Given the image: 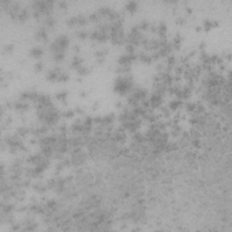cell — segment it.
Listing matches in <instances>:
<instances>
[{"label":"cell","mask_w":232,"mask_h":232,"mask_svg":"<svg viewBox=\"0 0 232 232\" xmlns=\"http://www.w3.org/2000/svg\"><path fill=\"white\" fill-rule=\"evenodd\" d=\"M43 69H44V64L42 62H37V63L35 64V71L37 72V73L42 72Z\"/></svg>","instance_id":"cell-43"},{"label":"cell","mask_w":232,"mask_h":232,"mask_svg":"<svg viewBox=\"0 0 232 232\" xmlns=\"http://www.w3.org/2000/svg\"><path fill=\"white\" fill-rule=\"evenodd\" d=\"M76 19H77V25H85L88 23V18L84 17V15H76Z\"/></svg>","instance_id":"cell-25"},{"label":"cell","mask_w":232,"mask_h":232,"mask_svg":"<svg viewBox=\"0 0 232 232\" xmlns=\"http://www.w3.org/2000/svg\"><path fill=\"white\" fill-rule=\"evenodd\" d=\"M212 25H213V28H216L219 25V23L217 20H212Z\"/></svg>","instance_id":"cell-52"},{"label":"cell","mask_w":232,"mask_h":232,"mask_svg":"<svg viewBox=\"0 0 232 232\" xmlns=\"http://www.w3.org/2000/svg\"><path fill=\"white\" fill-rule=\"evenodd\" d=\"M76 37H78L79 39L81 40H85L87 37H89V34L86 32V31H84V30H80L78 32L76 33Z\"/></svg>","instance_id":"cell-35"},{"label":"cell","mask_w":232,"mask_h":232,"mask_svg":"<svg viewBox=\"0 0 232 232\" xmlns=\"http://www.w3.org/2000/svg\"><path fill=\"white\" fill-rule=\"evenodd\" d=\"M62 69L60 67H55L53 70L49 71L47 74H46V79L49 82H57L58 76L60 75V74L62 73Z\"/></svg>","instance_id":"cell-9"},{"label":"cell","mask_w":232,"mask_h":232,"mask_svg":"<svg viewBox=\"0 0 232 232\" xmlns=\"http://www.w3.org/2000/svg\"><path fill=\"white\" fill-rule=\"evenodd\" d=\"M30 132V130L27 127H19L17 129V134L20 136V137H25L27 136L28 133Z\"/></svg>","instance_id":"cell-30"},{"label":"cell","mask_w":232,"mask_h":232,"mask_svg":"<svg viewBox=\"0 0 232 232\" xmlns=\"http://www.w3.org/2000/svg\"><path fill=\"white\" fill-rule=\"evenodd\" d=\"M108 49H102V50H98V51H96V52L94 53V55L96 56L97 58H104L105 56L108 55Z\"/></svg>","instance_id":"cell-32"},{"label":"cell","mask_w":232,"mask_h":232,"mask_svg":"<svg viewBox=\"0 0 232 232\" xmlns=\"http://www.w3.org/2000/svg\"><path fill=\"white\" fill-rule=\"evenodd\" d=\"M185 22H186V20H185V18L183 17H179L176 19V24L177 25H182L185 24Z\"/></svg>","instance_id":"cell-49"},{"label":"cell","mask_w":232,"mask_h":232,"mask_svg":"<svg viewBox=\"0 0 232 232\" xmlns=\"http://www.w3.org/2000/svg\"><path fill=\"white\" fill-rule=\"evenodd\" d=\"M29 17V11H28V9L27 8H22L21 10H20V12H19V15H18V20L20 22H25V21H27V20L28 19Z\"/></svg>","instance_id":"cell-19"},{"label":"cell","mask_w":232,"mask_h":232,"mask_svg":"<svg viewBox=\"0 0 232 232\" xmlns=\"http://www.w3.org/2000/svg\"><path fill=\"white\" fill-rule=\"evenodd\" d=\"M90 38L92 40H94V41H96V42L104 43V42H106V41L109 39V35L96 29V30L92 31V32L91 33Z\"/></svg>","instance_id":"cell-6"},{"label":"cell","mask_w":232,"mask_h":232,"mask_svg":"<svg viewBox=\"0 0 232 232\" xmlns=\"http://www.w3.org/2000/svg\"><path fill=\"white\" fill-rule=\"evenodd\" d=\"M70 79V76L67 73H65V72H62L60 74V75L58 76V79H57V82H65L69 81Z\"/></svg>","instance_id":"cell-31"},{"label":"cell","mask_w":232,"mask_h":232,"mask_svg":"<svg viewBox=\"0 0 232 232\" xmlns=\"http://www.w3.org/2000/svg\"><path fill=\"white\" fill-rule=\"evenodd\" d=\"M186 12H187L189 15H190V14L192 13V9L190 8V7H186Z\"/></svg>","instance_id":"cell-55"},{"label":"cell","mask_w":232,"mask_h":232,"mask_svg":"<svg viewBox=\"0 0 232 232\" xmlns=\"http://www.w3.org/2000/svg\"><path fill=\"white\" fill-rule=\"evenodd\" d=\"M91 72L90 68L86 67V66H81L79 69H77V73H78L79 75H85V74H88Z\"/></svg>","instance_id":"cell-34"},{"label":"cell","mask_w":232,"mask_h":232,"mask_svg":"<svg viewBox=\"0 0 232 232\" xmlns=\"http://www.w3.org/2000/svg\"><path fill=\"white\" fill-rule=\"evenodd\" d=\"M181 43H182V37H181V35H180L179 34H177V35L174 37L173 42L172 43V46H173V49L179 51L180 48H181Z\"/></svg>","instance_id":"cell-16"},{"label":"cell","mask_w":232,"mask_h":232,"mask_svg":"<svg viewBox=\"0 0 232 232\" xmlns=\"http://www.w3.org/2000/svg\"><path fill=\"white\" fill-rule=\"evenodd\" d=\"M125 51H126V54H135V46L132 44L126 43Z\"/></svg>","instance_id":"cell-39"},{"label":"cell","mask_w":232,"mask_h":232,"mask_svg":"<svg viewBox=\"0 0 232 232\" xmlns=\"http://www.w3.org/2000/svg\"><path fill=\"white\" fill-rule=\"evenodd\" d=\"M34 189L37 190V192L39 193H43L46 190V187L45 186H43V185H40V184H37L34 186Z\"/></svg>","instance_id":"cell-42"},{"label":"cell","mask_w":232,"mask_h":232,"mask_svg":"<svg viewBox=\"0 0 232 232\" xmlns=\"http://www.w3.org/2000/svg\"><path fill=\"white\" fill-rule=\"evenodd\" d=\"M67 96H68V92L67 91H63V92H58V94H56L55 97H56V99H57L58 101L62 102L64 104H67V101H66V99H67Z\"/></svg>","instance_id":"cell-20"},{"label":"cell","mask_w":232,"mask_h":232,"mask_svg":"<svg viewBox=\"0 0 232 232\" xmlns=\"http://www.w3.org/2000/svg\"><path fill=\"white\" fill-rule=\"evenodd\" d=\"M104 61H105L104 58H97V62H98L99 64H104Z\"/></svg>","instance_id":"cell-54"},{"label":"cell","mask_w":232,"mask_h":232,"mask_svg":"<svg viewBox=\"0 0 232 232\" xmlns=\"http://www.w3.org/2000/svg\"><path fill=\"white\" fill-rule=\"evenodd\" d=\"M91 22H94V23H98L102 19V17L100 15V14L98 12H94L92 13L90 15H89V18H88Z\"/></svg>","instance_id":"cell-28"},{"label":"cell","mask_w":232,"mask_h":232,"mask_svg":"<svg viewBox=\"0 0 232 232\" xmlns=\"http://www.w3.org/2000/svg\"><path fill=\"white\" fill-rule=\"evenodd\" d=\"M226 57H227V59H228V60H230V57H231L230 54H228V55H227V56H226Z\"/></svg>","instance_id":"cell-58"},{"label":"cell","mask_w":232,"mask_h":232,"mask_svg":"<svg viewBox=\"0 0 232 232\" xmlns=\"http://www.w3.org/2000/svg\"><path fill=\"white\" fill-rule=\"evenodd\" d=\"M138 58H139V60L142 62V63L145 64H151L152 63V56L150 55H148V54H145V53L139 54Z\"/></svg>","instance_id":"cell-17"},{"label":"cell","mask_w":232,"mask_h":232,"mask_svg":"<svg viewBox=\"0 0 232 232\" xmlns=\"http://www.w3.org/2000/svg\"><path fill=\"white\" fill-rule=\"evenodd\" d=\"M175 72H176V75H181V74H183L184 72L183 65H179L177 67H175Z\"/></svg>","instance_id":"cell-46"},{"label":"cell","mask_w":232,"mask_h":232,"mask_svg":"<svg viewBox=\"0 0 232 232\" xmlns=\"http://www.w3.org/2000/svg\"><path fill=\"white\" fill-rule=\"evenodd\" d=\"M14 209V206L11 205V204H5V205H2V210L4 213H6L7 215H8L11 211Z\"/></svg>","instance_id":"cell-36"},{"label":"cell","mask_w":232,"mask_h":232,"mask_svg":"<svg viewBox=\"0 0 232 232\" xmlns=\"http://www.w3.org/2000/svg\"><path fill=\"white\" fill-rule=\"evenodd\" d=\"M58 7H59L60 9H66V8H67V2L59 1L58 2Z\"/></svg>","instance_id":"cell-47"},{"label":"cell","mask_w":232,"mask_h":232,"mask_svg":"<svg viewBox=\"0 0 232 232\" xmlns=\"http://www.w3.org/2000/svg\"><path fill=\"white\" fill-rule=\"evenodd\" d=\"M66 25H68L70 27H73L74 25H77V19H76V17H69L67 20H66Z\"/></svg>","instance_id":"cell-38"},{"label":"cell","mask_w":232,"mask_h":232,"mask_svg":"<svg viewBox=\"0 0 232 232\" xmlns=\"http://www.w3.org/2000/svg\"><path fill=\"white\" fill-rule=\"evenodd\" d=\"M115 121V114L114 113H109V114H107L105 116H102V122H101V124L102 126H108L109 127L110 125H112L113 122Z\"/></svg>","instance_id":"cell-10"},{"label":"cell","mask_w":232,"mask_h":232,"mask_svg":"<svg viewBox=\"0 0 232 232\" xmlns=\"http://www.w3.org/2000/svg\"><path fill=\"white\" fill-rule=\"evenodd\" d=\"M43 55L44 50L39 46H35V47H33L30 50V55L34 58H40Z\"/></svg>","instance_id":"cell-14"},{"label":"cell","mask_w":232,"mask_h":232,"mask_svg":"<svg viewBox=\"0 0 232 232\" xmlns=\"http://www.w3.org/2000/svg\"><path fill=\"white\" fill-rule=\"evenodd\" d=\"M74 50L76 51V52H80V50H81V48H80V46H78V45H74Z\"/></svg>","instance_id":"cell-56"},{"label":"cell","mask_w":232,"mask_h":232,"mask_svg":"<svg viewBox=\"0 0 232 232\" xmlns=\"http://www.w3.org/2000/svg\"><path fill=\"white\" fill-rule=\"evenodd\" d=\"M185 108H186V110L189 112H195V109H196V104H193V102H187L186 105H185Z\"/></svg>","instance_id":"cell-41"},{"label":"cell","mask_w":232,"mask_h":232,"mask_svg":"<svg viewBox=\"0 0 232 232\" xmlns=\"http://www.w3.org/2000/svg\"><path fill=\"white\" fill-rule=\"evenodd\" d=\"M138 58V55L136 54H124L122 55L119 58H118L117 62L120 65H126V66H131V64Z\"/></svg>","instance_id":"cell-5"},{"label":"cell","mask_w":232,"mask_h":232,"mask_svg":"<svg viewBox=\"0 0 232 232\" xmlns=\"http://www.w3.org/2000/svg\"><path fill=\"white\" fill-rule=\"evenodd\" d=\"M132 71L131 66H126V65H119V67L116 69V73L120 74H128Z\"/></svg>","instance_id":"cell-22"},{"label":"cell","mask_w":232,"mask_h":232,"mask_svg":"<svg viewBox=\"0 0 232 232\" xmlns=\"http://www.w3.org/2000/svg\"><path fill=\"white\" fill-rule=\"evenodd\" d=\"M112 11V9L110 7H101L99 9H98L97 12L100 14L102 17L108 18V17H109V15L111 14Z\"/></svg>","instance_id":"cell-18"},{"label":"cell","mask_w":232,"mask_h":232,"mask_svg":"<svg viewBox=\"0 0 232 232\" xmlns=\"http://www.w3.org/2000/svg\"><path fill=\"white\" fill-rule=\"evenodd\" d=\"M74 112L76 113H78V114H80V115L84 114V110H82L81 107H76L75 109H74Z\"/></svg>","instance_id":"cell-51"},{"label":"cell","mask_w":232,"mask_h":232,"mask_svg":"<svg viewBox=\"0 0 232 232\" xmlns=\"http://www.w3.org/2000/svg\"><path fill=\"white\" fill-rule=\"evenodd\" d=\"M137 25L141 31H147L150 29V27H151L150 23H149L147 20H142V21H141Z\"/></svg>","instance_id":"cell-26"},{"label":"cell","mask_w":232,"mask_h":232,"mask_svg":"<svg viewBox=\"0 0 232 232\" xmlns=\"http://www.w3.org/2000/svg\"><path fill=\"white\" fill-rule=\"evenodd\" d=\"M4 50L6 53H12L14 51V45L13 44H8V45H6L4 47Z\"/></svg>","instance_id":"cell-45"},{"label":"cell","mask_w":232,"mask_h":232,"mask_svg":"<svg viewBox=\"0 0 232 232\" xmlns=\"http://www.w3.org/2000/svg\"><path fill=\"white\" fill-rule=\"evenodd\" d=\"M125 9L130 14H134L138 10V3L135 1H129L125 5Z\"/></svg>","instance_id":"cell-15"},{"label":"cell","mask_w":232,"mask_h":232,"mask_svg":"<svg viewBox=\"0 0 232 232\" xmlns=\"http://www.w3.org/2000/svg\"><path fill=\"white\" fill-rule=\"evenodd\" d=\"M56 207H57V202L54 199L48 200V201L46 202V208H47L49 210H54V209H55Z\"/></svg>","instance_id":"cell-37"},{"label":"cell","mask_w":232,"mask_h":232,"mask_svg":"<svg viewBox=\"0 0 232 232\" xmlns=\"http://www.w3.org/2000/svg\"><path fill=\"white\" fill-rule=\"evenodd\" d=\"M56 24V20L52 15H47L45 19V25L49 28H53Z\"/></svg>","instance_id":"cell-23"},{"label":"cell","mask_w":232,"mask_h":232,"mask_svg":"<svg viewBox=\"0 0 232 232\" xmlns=\"http://www.w3.org/2000/svg\"><path fill=\"white\" fill-rule=\"evenodd\" d=\"M167 25L164 22H161L159 24V25H157V33L159 35L160 38H165L167 37Z\"/></svg>","instance_id":"cell-12"},{"label":"cell","mask_w":232,"mask_h":232,"mask_svg":"<svg viewBox=\"0 0 232 232\" xmlns=\"http://www.w3.org/2000/svg\"><path fill=\"white\" fill-rule=\"evenodd\" d=\"M65 57V53H56L53 55V59L54 61L57 62V63H60L62 62Z\"/></svg>","instance_id":"cell-33"},{"label":"cell","mask_w":232,"mask_h":232,"mask_svg":"<svg viewBox=\"0 0 232 232\" xmlns=\"http://www.w3.org/2000/svg\"><path fill=\"white\" fill-rule=\"evenodd\" d=\"M86 160V154L82 151L80 147L74 148V150L72 151V158L71 162L72 164L75 165V166H80L82 163L85 162Z\"/></svg>","instance_id":"cell-4"},{"label":"cell","mask_w":232,"mask_h":232,"mask_svg":"<svg viewBox=\"0 0 232 232\" xmlns=\"http://www.w3.org/2000/svg\"><path fill=\"white\" fill-rule=\"evenodd\" d=\"M59 130L61 132V134H66V132H67V128L65 127V125H63V126H60L59 127Z\"/></svg>","instance_id":"cell-50"},{"label":"cell","mask_w":232,"mask_h":232,"mask_svg":"<svg viewBox=\"0 0 232 232\" xmlns=\"http://www.w3.org/2000/svg\"><path fill=\"white\" fill-rule=\"evenodd\" d=\"M202 29L206 32H209L211 29H213V25H212V20L209 19H206L205 21L203 22V27Z\"/></svg>","instance_id":"cell-27"},{"label":"cell","mask_w":232,"mask_h":232,"mask_svg":"<svg viewBox=\"0 0 232 232\" xmlns=\"http://www.w3.org/2000/svg\"><path fill=\"white\" fill-rule=\"evenodd\" d=\"M182 105V102L181 100H179V99H177V100H173L172 102H170V104H169V108L172 111H176L178 110L179 108Z\"/></svg>","instance_id":"cell-21"},{"label":"cell","mask_w":232,"mask_h":232,"mask_svg":"<svg viewBox=\"0 0 232 232\" xmlns=\"http://www.w3.org/2000/svg\"><path fill=\"white\" fill-rule=\"evenodd\" d=\"M14 108L18 112H24L25 111H27L29 108H30V105L29 104H27V102H25L24 101H17L14 104Z\"/></svg>","instance_id":"cell-11"},{"label":"cell","mask_w":232,"mask_h":232,"mask_svg":"<svg viewBox=\"0 0 232 232\" xmlns=\"http://www.w3.org/2000/svg\"><path fill=\"white\" fill-rule=\"evenodd\" d=\"M132 141L137 144H140L145 141V139H144V136L142 134H141V133L135 132L132 136Z\"/></svg>","instance_id":"cell-24"},{"label":"cell","mask_w":232,"mask_h":232,"mask_svg":"<svg viewBox=\"0 0 232 232\" xmlns=\"http://www.w3.org/2000/svg\"><path fill=\"white\" fill-rule=\"evenodd\" d=\"M82 123H84V125L85 126H91L92 125V123H94V118H92L90 116H87L85 117V119L82 121Z\"/></svg>","instance_id":"cell-40"},{"label":"cell","mask_w":232,"mask_h":232,"mask_svg":"<svg viewBox=\"0 0 232 232\" xmlns=\"http://www.w3.org/2000/svg\"><path fill=\"white\" fill-rule=\"evenodd\" d=\"M143 38L142 31L139 29L138 25H134L131 28L130 33L126 35V43L132 44L134 46H138L141 45V42Z\"/></svg>","instance_id":"cell-3"},{"label":"cell","mask_w":232,"mask_h":232,"mask_svg":"<svg viewBox=\"0 0 232 232\" xmlns=\"http://www.w3.org/2000/svg\"><path fill=\"white\" fill-rule=\"evenodd\" d=\"M200 141H199V139H193V141H192V145L196 148H199L200 147Z\"/></svg>","instance_id":"cell-48"},{"label":"cell","mask_w":232,"mask_h":232,"mask_svg":"<svg viewBox=\"0 0 232 232\" xmlns=\"http://www.w3.org/2000/svg\"><path fill=\"white\" fill-rule=\"evenodd\" d=\"M195 29H196V31H197V32H200L201 30H203V29H202V27H197Z\"/></svg>","instance_id":"cell-57"},{"label":"cell","mask_w":232,"mask_h":232,"mask_svg":"<svg viewBox=\"0 0 232 232\" xmlns=\"http://www.w3.org/2000/svg\"><path fill=\"white\" fill-rule=\"evenodd\" d=\"M167 66L169 67H172L174 68V64L176 63V57H175V55H169L167 56Z\"/></svg>","instance_id":"cell-29"},{"label":"cell","mask_w":232,"mask_h":232,"mask_svg":"<svg viewBox=\"0 0 232 232\" xmlns=\"http://www.w3.org/2000/svg\"><path fill=\"white\" fill-rule=\"evenodd\" d=\"M150 107L151 109H154V108H159L161 107L162 101H163V96L157 94V92H153V94L151 95L150 99Z\"/></svg>","instance_id":"cell-7"},{"label":"cell","mask_w":232,"mask_h":232,"mask_svg":"<svg viewBox=\"0 0 232 232\" xmlns=\"http://www.w3.org/2000/svg\"><path fill=\"white\" fill-rule=\"evenodd\" d=\"M19 228H20V226H19L18 224H15V226L14 225V226L12 227V230H18Z\"/></svg>","instance_id":"cell-53"},{"label":"cell","mask_w":232,"mask_h":232,"mask_svg":"<svg viewBox=\"0 0 232 232\" xmlns=\"http://www.w3.org/2000/svg\"><path fill=\"white\" fill-rule=\"evenodd\" d=\"M69 43L70 41L67 35H61L56 37L54 42L50 45L49 49L53 53V55L56 53H65V50L69 46Z\"/></svg>","instance_id":"cell-2"},{"label":"cell","mask_w":232,"mask_h":232,"mask_svg":"<svg viewBox=\"0 0 232 232\" xmlns=\"http://www.w3.org/2000/svg\"><path fill=\"white\" fill-rule=\"evenodd\" d=\"M74 113H75V112L73 111V110H66L63 113V116L65 117V118H72V117L74 116Z\"/></svg>","instance_id":"cell-44"},{"label":"cell","mask_w":232,"mask_h":232,"mask_svg":"<svg viewBox=\"0 0 232 232\" xmlns=\"http://www.w3.org/2000/svg\"><path fill=\"white\" fill-rule=\"evenodd\" d=\"M133 86V78L132 75L124 74L117 77L113 84V90L120 95H125L131 92Z\"/></svg>","instance_id":"cell-1"},{"label":"cell","mask_w":232,"mask_h":232,"mask_svg":"<svg viewBox=\"0 0 232 232\" xmlns=\"http://www.w3.org/2000/svg\"><path fill=\"white\" fill-rule=\"evenodd\" d=\"M82 64H84V59H82L81 56H74L71 62V67L74 69H79L81 66H82Z\"/></svg>","instance_id":"cell-13"},{"label":"cell","mask_w":232,"mask_h":232,"mask_svg":"<svg viewBox=\"0 0 232 232\" xmlns=\"http://www.w3.org/2000/svg\"><path fill=\"white\" fill-rule=\"evenodd\" d=\"M35 39L39 42H44L45 43L46 41L48 40V34H47V30L45 27H40L35 33Z\"/></svg>","instance_id":"cell-8"}]
</instances>
